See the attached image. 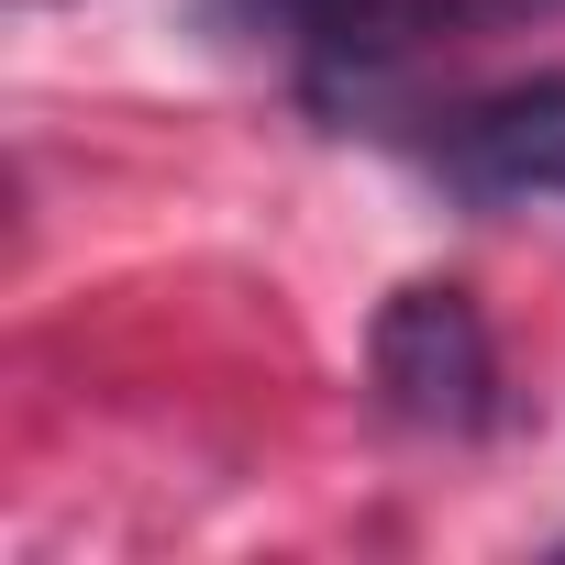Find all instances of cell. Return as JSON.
<instances>
[{
    "label": "cell",
    "mask_w": 565,
    "mask_h": 565,
    "mask_svg": "<svg viewBox=\"0 0 565 565\" xmlns=\"http://www.w3.org/2000/svg\"><path fill=\"white\" fill-rule=\"evenodd\" d=\"M366 366H377V399H388L411 433L477 444V433L499 422V344H488V311L455 289V277H411V289L377 300Z\"/></svg>",
    "instance_id": "1"
},
{
    "label": "cell",
    "mask_w": 565,
    "mask_h": 565,
    "mask_svg": "<svg viewBox=\"0 0 565 565\" xmlns=\"http://www.w3.org/2000/svg\"><path fill=\"white\" fill-rule=\"evenodd\" d=\"M444 167L477 200H565V78H521V89L477 100L455 122Z\"/></svg>",
    "instance_id": "2"
},
{
    "label": "cell",
    "mask_w": 565,
    "mask_h": 565,
    "mask_svg": "<svg viewBox=\"0 0 565 565\" xmlns=\"http://www.w3.org/2000/svg\"><path fill=\"white\" fill-rule=\"evenodd\" d=\"M255 12L289 34V45L311 56V78L333 89V78H377V67L411 45L422 0H255Z\"/></svg>",
    "instance_id": "3"
}]
</instances>
